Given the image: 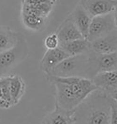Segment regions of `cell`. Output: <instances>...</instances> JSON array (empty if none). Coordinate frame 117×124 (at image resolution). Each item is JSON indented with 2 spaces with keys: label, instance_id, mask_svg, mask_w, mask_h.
Listing matches in <instances>:
<instances>
[{
  "label": "cell",
  "instance_id": "6da1fadb",
  "mask_svg": "<svg viewBox=\"0 0 117 124\" xmlns=\"http://www.w3.org/2000/svg\"><path fill=\"white\" fill-rule=\"evenodd\" d=\"M55 89V104L73 111L91 93L97 90L91 79L82 77H60L45 75Z\"/></svg>",
  "mask_w": 117,
  "mask_h": 124
},
{
  "label": "cell",
  "instance_id": "d6986e66",
  "mask_svg": "<svg viewBox=\"0 0 117 124\" xmlns=\"http://www.w3.org/2000/svg\"><path fill=\"white\" fill-rule=\"evenodd\" d=\"M23 24L28 29L33 31L41 30L45 24V18L31 14L21 13Z\"/></svg>",
  "mask_w": 117,
  "mask_h": 124
},
{
  "label": "cell",
  "instance_id": "8992f818",
  "mask_svg": "<svg viewBox=\"0 0 117 124\" xmlns=\"http://www.w3.org/2000/svg\"><path fill=\"white\" fill-rule=\"evenodd\" d=\"M89 68L88 78L91 79L95 75L106 71H117V52L110 54H98L88 52Z\"/></svg>",
  "mask_w": 117,
  "mask_h": 124
},
{
  "label": "cell",
  "instance_id": "9a60e30c",
  "mask_svg": "<svg viewBox=\"0 0 117 124\" xmlns=\"http://www.w3.org/2000/svg\"><path fill=\"white\" fill-rule=\"evenodd\" d=\"M60 48L69 56H76L88 53L90 50V42L81 38L65 43H59Z\"/></svg>",
  "mask_w": 117,
  "mask_h": 124
},
{
  "label": "cell",
  "instance_id": "7402d4cb",
  "mask_svg": "<svg viewBox=\"0 0 117 124\" xmlns=\"http://www.w3.org/2000/svg\"><path fill=\"white\" fill-rule=\"evenodd\" d=\"M0 120H1V117L0 116Z\"/></svg>",
  "mask_w": 117,
  "mask_h": 124
},
{
  "label": "cell",
  "instance_id": "9c48e42d",
  "mask_svg": "<svg viewBox=\"0 0 117 124\" xmlns=\"http://www.w3.org/2000/svg\"><path fill=\"white\" fill-rule=\"evenodd\" d=\"M117 30L104 37L90 42V51L98 54L117 52Z\"/></svg>",
  "mask_w": 117,
  "mask_h": 124
},
{
  "label": "cell",
  "instance_id": "ffe728a7",
  "mask_svg": "<svg viewBox=\"0 0 117 124\" xmlns=\"http://www.w3.org/2000/svg\"><path fill=\"white\" fill-rule=\"evenodd\" d=\"M59 44V41L56 33L48 35L44 41L45 46L47 50H52L58 48Z\"/></svg>",
  "mask_w": 117,
  "mask_h": 124
},
{
  "label": "cell",
  "instance_id": "30bf717a",
  "mask_svg": "<svg viewBox=\"0 0 117 124\" xmlns=\"http://www.w3.org/2000/svg\"><path fill=\"white\" fill-rule=\"evenodd\" d=\"M69 56L68 54L59 47L47 50L40 61V69L45 75L47 74L56 66Z\"/></svg>",
  "mask_w": 117,
  "mask_h": 124
},
{
  "label": "cell",
  "instance_id": "52a82bcc",
  "mask_svg": "<svg viewBox=\"0 0 117 124\" xmlns=\"http://www.w3.org/2000/svg\"><path fill=\"white\" fill-rule=\"evenodd\" d=\"M91 80L97 90L117 100V71L99 73L93 77Z\"/></svg>",
  "mask_w": 117,
  "mask_h": 124
},
{
  "label": "cell",
  "instance_id": "ba28073f",
  "mask_svg": "<svg viewBox=\"0 0 117 124\" xmlns=\"http://www.w3.org/2000/svg\"><path fill=\"white\" fill-rule=\"evenodd\" d=\"M79 4L92 18L116 11L117 0H80Z\"/></svg>",
  "mask_w": 117,
  "mask_h": 124
},
{
  "label": "cell",
  "instance_id": "ac0fdd59",
  "mask_svg": "<svg viewBox=\"0 0 117 124\" xmlns=\"http://www.w3.org/2000/svg\"><path fill=\"white\" fill-rule=\"evenodd\" d=\"M9 77L0 78V108L8 109L13 106L9 89Z\"/></svg>",
  "mask_w": 117,
  "mask_h": 124
},
{
  "label": "cell",
  "instance_id": "2e32d148",
  "mask_svg": "<svg viewBox=\"0 0 117 124\" xmlns=\"http://www.w3.org/2000/svg\"><path fill=\"white\" fill-rule=\"evenodd\" d=\"M9 89L13 106L18 104L25 95L26 84L23 78L18 75L9 76Z\"/></svg>",
  "mask_w": 117,
  "mask_h": 124
},
{
  "label": "cell",
  "instance_id": "7c38bea8",
  "mask_svg": "<svg viewBox=\"0 0 117 124\" xmlns=\"http://www.w3.org/2000/svg\"><path fill=\"white\" fill-rule=\"evenodd\" d=\"M59 43L68 42L76 39L84 38L80 32L69 16L59 26L56 33Z\"/></svg>",
  "mask_w": 117,
  "mask_h": 124
},
{
  "label": "cell",
  "instance_id": "5b68a950",
  "mask_svg": "<svg viewBox=\"0 0 117 124\" xmlns=\"http://www.w3.org/2000/svg\"><path fill=\"white\" fill-rule=\"evenodd\" d=\"M117 30V12L94 17L92 19L87 40L90 42L104 37Z\"/></svg>",
  "mask_w": 117,
  "mask_h": 124
},
{
  "label": "cell",
  "instance_id": "7a4b0ae2",
  "mask_svg": "<svg viewBox=\"0 0 117 124\" xmlns=\"http://www.w3.org/2000/svg\"><path fill=\"white\" fill-rule=\"evenodd\" d=\"M117 100L96 90L73 110L75 124H110Z\"/></svg>",
  "mask_w": 117,
  "mask_h": 124
},
{
  "label": "cell",
  "instance_id": "4fadbf2b",
  "mask_svg": "<svg viewBox=\"0 0 117 124\" xmlns=\"http://www.w3.org/2000/svg\"><path fill=\"white\" fill-rule=\"evenodd\" d=\"M69 16L72 19L81 34L87 39L92 18L78 3Z\"/></svg>",
  "mask_w": 117,
  "mask_h": 124
},
{
  "label": "cell",
  "instance_id": "277c9868",
  "mask_svg": "<svg viewBox=\"0 0 117 124\" xmlns=\"http://www.w3.org/2000/svg\"><path fill=\"white\" fill-rule=\"evenodd\" d=\"M28 54V47L22 35L12 48L0 53V78L6 76L23 61Z\"/></svg>",
  "mask_w": 117,
  "mask_h": 124
},
{
  "label": "cell",
  "instance_id": "8fae6325",
  "mask_svg": "<svg viewBox=\"0 0 117 124\" xmlns=\"http://www.w3.org/2000/svg\"><path fill=\"white\" fill-rule=\"evenodd\" d=\"M42 124H75L73 111H68L55 104L54 108L42 118Z\"/></svg>",
  "mask_w": 117,
  "mask_h": 124
},
{
  "label": "cell",
  "instance_id": "3957f363",
  "mask_svg": "<svg viewBox=\"0 0 117 124\" xmlns=\"http://www.w3.org/2000/svg\"><path fill=\"white\" fill-rule=\"evenodd\" d=\"M89 68V57L88 52L68 57L46 75L60 77H78L88 78Z\"/></svg>",
  "mask_w": 117,
  "mask_h": 124
},
{
  "label": "cell",
  "instance_id": "e0dca14e",
  "mask_svg": "<svg viewBox=\"0 0 117 124\" xmlns=\"http://www.w3.org/2000/svg\"><path fill=\"white\" fill-rule=\"evenodd\" d=\"M21 35L7 26H0V53L14 47Z\"/></svg>",
  "mask_w": 117,
  "mask_h": 124
},
{
  "label": "cell",
  "instance_id": "5bb4252c",
  "mask_svg": "<svg viewBox=\"0 0 117 124\" xmlns=\"http://www.w3.org/2000/svg\"><path fill=\"white\" fill-rule=\"evenodd\" d=\"M54 3L53 0H23L22 5L31 12L46 18L52 10Z\"/></svg>",
  "mask_w": 117,
  "mask_h": 124
},
{
  "label": "cell",
  "instance_id": "44dd1931",
  "mask_svg": "<svg viewBox=\"0 0 117 124\" xmlns=\"http://www.w3.org/2000/svg\"><path fill=\"white\" fill-rule=\"evenodd\" d=\"M110 124H117V102L114 103L112 106V110Z\"/></svg>",
  "mask_w": 117,
  "mask_h": 124
}]
</instances>
